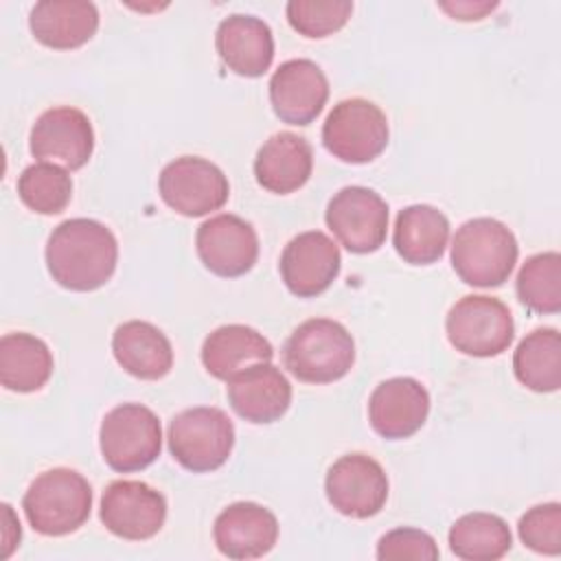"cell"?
Masks as SVG:
<instances>
[{"mask_svg": "<svg viewBox=\"0 0 561 561\" xmlns=\"http://www.w3.org/2000/svg\"><path fill=\"white\" fill-rule=\"evenodd\" d=\"M342 265L335 241L320 232L307 230L296 234L280 254V278L298 298H313L331 287Z\"/></svg>", "mask_w": 561, "mask_h": 561, "instance_id": "9a60e30c", "label": "cell"}, {"mask_svg": "<svg viewBox=\"0 0 561 561\" xmlns=\"http://www.w3.org/2000/svg\"><path fill=\"white\" fill-rule=\"evenodd\" d=\"M513 373L533 392H554L561 386V335L557 329L530 331L513 353Z\"/></svg>", "mask_w": 561, "mask_h": 561, "instance_id": "4316f807", "label": "cell"}, {"mask_svg": "<svg viewBox=\"0 0 561 561\" xmlns=\"http://www.w3.org/2000/svg\"><path fill=\"white\" fill-rule=\"evenodd\" d=\"M215 46L221 61L239 77H261L274 59L272 28L254 15L234 13L219 22Z\"/></svg>", "mask_w": 561, "mask_h": 561, "instance_id": "ffe728a7", "label": "cell"}, {"mask_svg": "<svg viewBox=\"0 0 561 561\" xmlns=\"http://www.w3.org/2000/svg\"><path fill=\"white\" fill-rule=\"evenodd\" d=\"M18 195L33 213L59 215L70 204L72 180L64 167L35 162L20 173Z\"/></svg>", "mask_w": 561, "mask_h": 561, "instance_id": "f546056e", "label": "cell"}, {"mask_svg": "<svg viewBox=\"0 0 561 561\" xmlns=\"http://www.w3.org/2000/svg\"><path fill=\"white\" fill-rule=\"evenodd\" d=\"M213 537L228 559H259L276 546L278 522L256 502H234L217 515Z\"/></svg>", "mask_w": 561, "mask_h": 561, "instance_id": "ac0fdd59", "label": "cell"}, {"mask_svg": "<svg viewBox=\"0 0 561 561\" xmlns=\"http://www.w3.org/2000/svg\"><path fill=\"white\" fill-rule=\"evenodd\" d=\"M388 118L366 99H344L329 112L322 125V142L333 158L348 164L375 160L388 145Z\"/></svg>", "mask_w": 561, "mask_h": 561, "instance_id": "ba28073f", "label": "cell"}, {"mask_svg": "<svg viewBox=\"0 0 561 561\" xmlns=\"http://www.w3.org/2000/svg\"><path fill=\"white\" fill-rule=\"evenodd\" d=\"M329 99V81L311 59H289L270 79V103L274 114L289 125H309Z\"/></svg>", "mask_w": 561, "mask_h": 561, "instance_id": "2e32d148", "label": "cell"}, {"mask_svg": "<svg viewBox=\"0 0 561 561\" xmlns=\"http://www.w3.org/2000/svg\"><path fill=\"white\" fill-rule=\"evenodd\" d=\"M438 7L449 13L454 20H462V22H473V20H482L486 13H491L497 2H471V0H462V2H438Z\"/></svg>", "mask_w": 561, "mask_h": 561, "instance_id": "836d02e7", "label": "cell"}, {"mask_svg": "<svg viewBox=\"0 0 561 561\" xmlns=\"http://www.w3.org/2000/svg\"><path fill=\"white\" fill-rule=\"evenodd\" d=\"M513 546L508 524L493 513H467L449 528V548L467 561L502 559Z\"/></svg>", "mask_w": 561, "mask_h": 561, "instance_id": "83f0119b", "label": "cell"}, {"mask_svg": "<svg viewBox=\"0 0 561 561\" xmlns=\"http://www.w3.org/2000/svg\"><path fill=\"white\" fill-rule=\"evenodd\" d=\"M272 357V344L263 337V333L245 324L217 327L202 344L204 368L221 381L232 379L252 364L270 362Z\"/></svg>", "mask_w": 561, "mask_h": 561, "instance_id": "cb8c5ba5", "label": "cell"}, {"mask_svg": "<svg viewBox=\"0 0 561 561\" xmlns=\"http://www.w3.org/2000/svg\"><path fill=\"white\" fill-rule=\"evenodd\" d=\"M53 375V353L31 333H7L0 340V383L13 392H35Z\"/></svg>", "mask_w": 561, "mask_h": 561, "instance_id": "484cf974", "label": "cell"}, {"mask_svg": "<svg viewBox=\"0 0 561 561\" xmlns=\"http://www.w3.org/2000/svg\"><path fill=\"white\" fill-rule=\"evenodd\" d=\"M287 20L294 31L305 37L320 39L340 31L351 13L353 2L348 0H289Z\"/></svg>", "mask_w": 561, "mask_h": 561, "instance_id": "4dcf8cb0", "label": "cell"}, {"mask_svg": "<svg viewBox=\"0 0 561 561\" xmlns=\"http://www.w3.org/2000/svg\"><path fill=\"white\" fill-rule=\"evenodd\" d=\"M283 359L298 381L331 383L351 370L355 342L344 324L329 318H311L291 331Z\"/></svg>", "mask_w": 561, "mask_h": 561, "instance_id": "277c9868", "label": "cell"}, {"mask_svg": "<svg viewBox=\"0 0 561 561\" xmlns=\"http://www.w3.org/2000/svg\"><path fill=\"white\" fill-rule=\"evenodd\" d=\"M438 554V546L430 533L408 526L386 533L377 543V559L381 561H436Z\"/></svg>", "mask_w": 561, "mask_h": 561, "instance_id": "d6a6232c", "label": "cell"}, {"mask_svg": "<svg viewBox=\"0 0 561 561\" xmlns=\"http://www.w3.org/2000/svg\"><path fill=\"white\" fill-rule=\"evenodd\" d=\"M517 239L497 219L476 217L465 221L451 241V267L473 287H500L517 263Z\"/></svg>", "mask_w": 561, "mask_h": 561, "instance_id": "3957f363", "label": "cell"}, {"mask_svg": "<svg viewBox=\"0 0 561 561\" xmlns=\"http://www.w3.org/2000/svg\"><path fill=\"white\" fill-rule=\"evenodd\" d=\"M519 539L526 548L557 557L561 552V506L559 502L528 508L517 524Z\"/></svg>", "mask_w": 561, "mask_h": 561, "instance_id": "1f68e13d", "label": "cell"}, {"mask_svg": "<svg viewBox=\"0 0 561 561\" xmlns=\"http://www.w3.org/2000/svg\"><path fill=\"white\" fill-rule=\"evenodd\" d=\"M158 188L162 202L184 217H202L219 210L230 195L224 171L197 156H182L169 162L160 173Z\"/></svg>", "mask_w": 561, "mask_h": 561, "instance_id": "9c48e42d", "label": "cell"}, {"mask_svg": "<svg viewBox=\"0 0 561 561\" xmlns=\"http://www.w3.org/2000/svg\"><path fill=\"white\" fill-rule=\"evenodd\" d=\"M430 414V394L425 386L412 377H392L381 381L368 399V421L373 430L399 440L416 434Z\"/></svg>", "mask_w": 561, "mask_h": 561, "instance_id": "e0dca14e", "label": "cell"}, {"mask_svg": "<svg viewBox=\"0 0 561 561\" xmlns=\"http://www.w3.org/2000/svg\"><path fill=\"white\" fill-rule=\"evenodd\" d=\"M311 145L294 131H278L270 136L254 158L256 182L276 195H287L305 186L311 178Z\"/></svg>", "mask_w": 561, "mask_h": 561, "instance_id": "44dd1931", "label": "cell"}, {"mask_svg": "<svg viewBox=\"0 0 561 561\" xmlns=\"http://www.w3.org/2000/svg\"><path fill=\"white\" fill-rule=\"evenodd\" d=\"M449 241V219L430 204H412L399 210L392 232L397 254L410 265L436 263Z\"/></svg>", "mask_w": 561, "mask_h": 561, "instance_id": "d4e9b609", "label": "cell"}, {"mask_svg": "<svg viewBox=\"0 0 561 561\" xmlns=\"http://www.w3.org/2000/svg\"><path fill=\"white\" fill-rule=\"evenodd\" d=\"M2 515H4V552L2 557L7 559L13 548L20 543V537H22V530H20V522L13 517V511L9 504H2Z\"/></svg>", "mask_w": 561, "mask_h": 561, "instance_id": "e575fe53", "label": "cell"}, {"mask_svg": "<svg viewBox=\"0 0 561 561\" xmlns=\"http://www.w3.org/2000/svg\"><path fill=\"white\" fill-rule=\"evenodd\" d=\"M99 517L121 539H151L164 526L167 500L147 482L114 480L101 495Z\"/></svg>", "mask_w": 561, "mask_h": 561, "instance_id": "7c38bea8", "label": "cell"}, {"mask_svg": "<svg viewBox=\"0 0 561 561\" xmlns=\"http://www.w3.org/2000/svg\"><path fill=\"white\" fill-rule=\"evenodd\" d=\"M230 408L250 423H274L291 403L287 377L270 362H259L228 379Z\"/></svg>", "mask_w": 561, "mask_h": 561, "instance_id": "d6986e66", "label": "cell"}, {"mask_svg": "<svg viewBox=\"0 0 561 561\" xmlns=\"http://www.w3.org/2000/svg\"><path fill=\"white\" fill-rule=\"evenodd\" d=\"M28 149L33 158L77 171L88 164L94 151V129L90 118L70 105L50 107L31 127Z\"/></svg>", "mask_w": 561, "mask_h": 561, "instance_id": "4fadbf2b", "label": "cell"}, {"mask_svg": "<svg viewBox=\"0 0 561 561\" xmlns=\"http://www.w3.org/2000/svg\"><path fill=\"white\" fill-rule=\"evenodd\" d=\"M99 447L105 465L118 473L149 467L162 449V427L156 412L142 403L112 408L101 421Z\"/></svg>", "mask_w": 561, "mask_h": 561, "instance_id": "5b68a950", "label": "cell"}, {"mask_svg": "<svg viewBox=\"0 0 561 561\" xmlns=\"http://www.w3.org/2000/svg\"><path fill=\"white\" fill-rule=\"evenodd\" d=\"M519 302L535 313L561 309V254L539 252L526 259L515 280Z\"/></svg>", "mask_w": 561, "mask_h": 561, "instance_id": "f1b7e54d", "label": "cell"}, {"mask_svg": "<svg viewBox=\"0 0 561 561\" xmlns=\"http://www.w3.org/2000/svg\"><path fill=\"white\" fill-rule=\"evenodd\" d=\"M197 256L217 276L234 278L250 272L259 259V237L239 215L221 213L206 219L195 234Z\"/></svg>", "mask_w": 561, "mask_h": 561, "instance_id": "5bb4252c", "label": "cell"}, {"mask_svg": "<svg viewBox=\"0 0 561 561\" xmlns=\"http://www.w3.org/2000/svg\"><path fill=\"white\" fill-rule=\"evenodd\" d=\"M324 221L348 252L368 254L386 241L388 204L373 188L344 186L329 199Z\"/></svg>", "mask_w": 561, "mask_h": 561, "instance_id": "30bf717a", "label": "cell"}, {"mask_svg": "<svg viewBox=\"0 0 561 561\" xmlns=\"http://www.w3.org/2000/svg\"><path fill=\"white\" fill-rule=\"evenodd\" d=\"M118 261L114 232L88 217L61 221L46 243V267L53 280L70 291H94L103 287Z\"/></svg>", "mask_w": 561, "mask_h": 561, "instance_id": "6da1fadb", "label": "cell"}, {"mask_svg": "<svg viewBox=\"0 0 561 561\" xmlns=\"http://www.w3.org/2000/svg\"><path fill=\"white\" fill-rule=\"evenodd\" d=\"M388 489L383 467L359 451L337 458L324 478V491L331 506L353 519L377 515L388 500Z\"/></svg>", "mask_w": 561, "mask_h": 561, "instance_id": "8fae6325", "label": "cell"}, {"mask_svg": "<svg viewBox=\"0 0 561 561\" xmlns=\"http://www.w3.org/2000/svg\"><path fill=\"white\" fill-rule=\"evenodd\" d=\"M22 508L35 533L64 537L88 522L92 486L79 471L55 467L31 482L22 497Z\"/></svg>", "mask_w": 561, "mask_h": 561, "instance_id": "7a4b0ae2", "label": "cell"}, {"mask_svg": "<svg viewBox=\"0 0 561 561\" xmlns=\"http://www.w3.org/2000/svg\"><path fill=\"white\" fill-rule=\"evenodd\" d=\"M112 353L123 370L147 381L162 379L173 366L169 337L156 324L145 320L118 324L112 335Z\"/></svg>", "mask_w": 561, "mask_h": 561, "instance_id": "603a6c76", "label": "cell"}, {"mask_svg": "<svg viewBox=\"0 0 561 561\" xmlns=\"http://www.w3.org/2000/svg\"><path fill=\"white\" fill-rule=\"evenodd\" d=\"M33 37L55 50H72L92 39L99 28V11L88 0H42L31 9Z\"/></svg>", "mask_w": 561, "mask_h": 561, "instance_id": "7402d4cb", "label": "cell"}, {"mask_svg": "<svg viewBox=\"0 0 561 561\" xmlns=\"http://www.w3.org/2000/svg\"><path fill=\"white\" fill-rule=\"evenodd\" d=\"M169 451L193 473L219 469L234 447V425L219 408L182 410L169 423Z\"/></svg>", "mask_w": 561, "mask_h": 561, "instance_id": "8992f818", "label": "cell"}, {"mask_svg": "<svg viewBox=\"0 0 561 561\" xmlns=\"http://www.w3.org/2000/svg\"><path fill=\"white\" fill-rule=\"evenodd\" d=\"M445 331L456 351L471 357H495L511 346L515 324L500 298L469 294L449 309Z\"/></svg>", "mask_w": 561, "mask_h": 561, "instance_id": "52a82bcc", "label": "cell"}]
</instances>
